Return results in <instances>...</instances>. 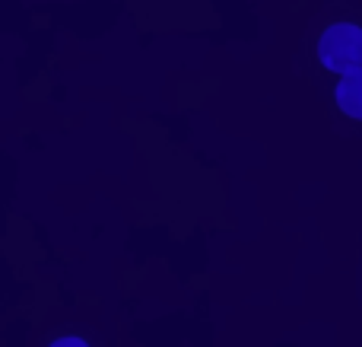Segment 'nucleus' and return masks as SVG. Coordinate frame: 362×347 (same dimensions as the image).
<instances>
[{
    "label": "nucleus",
    "mask_w": 362,
    "mask_h": 347,
    "mask_svg": "<svg viewBox=\"0 0 362 347\" xmlns=\"http://www.w3.org/2000/svg\"><path fill=\"white\" fill-rule=\"evenodd\" d=\"M337 106L340 112H346L350 118H359L362 121V67L344 74L337 86Z\"/></svg>",
    "instance_id": "nucleus-2"
},
{
    "label": "nucleus",
    "mask_w": 362,
    "mask_h": 347,
    "mask_svg": "<svg viewBox=\"0 0 362 347\" xmlns=\"http://www.w3.org/2000/svg\"><path fill=\"white\" fill-rule=\"evenodd\" d=\"M318 57L334 74H350L362 67V29L353 23H337L318 38Z\"/></svg>",
    "instance_id": "nucleus-1"
},
{
    "label": "nucleus",
    "mask_w": 362,
    "mask_h": 347,
    "mask_svg": "<svg viewBox=\"0 0 362 347\" xmlns=\"http://www.w3.org/2000/svg\"><path fill=\"white\" fill-rule=\"evenodd\" d=\"M48 347H89L83 338H57V341H51Z\"/></svg>",
    "instance_id": "nucleus-3"
}]
</instances>
